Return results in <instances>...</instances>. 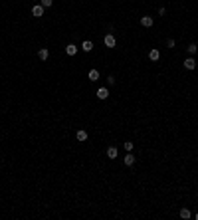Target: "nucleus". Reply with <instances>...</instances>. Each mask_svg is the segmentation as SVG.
<instances>
[{
    "label": "nucleus",
    "mask_w": 198,
    "mask_h": 220,
    "mask_svg": "<svg viewBox=\"0 0 198 220\" xmlns=\"http://www.w3.org/2000/svg\"><path fill=\"white\" fill-rule=\"evenodd\" d=\"M32 14L36 16V18H38V16H42V14H44V6H42V4H36V6L32 8Z\"/></svg>",
    "instance_id": "nucleus-2"
},
{
    "label": "nucleus",
    "mask_w": 198,
    "mask_h": 220,
    "mask_svg": "<svg viewBox=\"0 0 198 220\" xmlns=\"http://www.w3.org/2000/svg\"><path fill=\"white\" fill-rule=\"evenodd\" d=\"M184 67H186V69H194V67H196V62H194V58H188L186 62H184Z\"/></svg>",
    "instance_id": "nucleus-5"
},
{
    "label": "nucleus",
    "mask_w": 198,
    "mask_h": 220,
    "mask_svg": "<svg viewBox=\"0 0 198 220\" xmlns=\"http://www.w3.org/2000/svg\"><path fill=\"white\" fill-rule=\"evenodd\" d=\"M125 149H127V151H131V149H133V143H131V141H129V143H125Z\"/></svg>",
    "instance_id": "nucleus-18"
},
{
    "label": "nucleus",
    "mask_w": 198,
    "mask_h": 220,
    "mask_svg": "<svg viewBox=\"0 0 198 220\" xmlns=\"http://www.w3.org/2000/svg\"><path fill=\"white\" fill-rule=\"evenodd\" d=\"M133 163H135V157H133V155H127V157H125V165L131 167Z\"/></svg>",
    "instance_id": "nucleus-13"
},
{
    "label": "nucleus",
    "mask_w": 198,
    "mask_h": 220,
    "mask_svg": "<svg viewBox=\"0 0 198 220\" xmlns=\"http://www.w3.org/2000/svg\"><path fill=\"white\" fill-rule=\"evenodd\" d=\"M196 220H198V214H196Z\"/></svg>",
    "instance_id": "nucleus-19"
},
{
    "label": "nucleus",
    "mask_w": 198,
    "mask_h": 220,
    "mask_svg": "<svg viewBox=\"0 0 198 220\" xmlns=\"http://www.w3.org/2000/svg\"><path fill=\"white\" fill-rule=\"evenodd\" d=\"M190 216H192V214H190V210H188V208L180 210V218H190Z\"/></svg>",
    "instance_id": "nucleus-14"
},
{
    "label": "nucleus",
    "mask_w": 198,
    "mask_h": 220,
    "mask_svg": "<svg viewBox=\"0 0 198 220\" xmlns=\"http://www.w3.org/2000/svg\"><path fill=\"white\" fill-rule=\"evenodd\" d=\"M42 6L48 8V6H52V0H42Z\"/></svg>",
    "instance_id": "nucleus-16"
},
{
    "label": "nucleus",
    "mask_w": 198,
    "mask_h": 220,
    "mask_svg": "<svg viewBox=\"0 0 198 220\" xmlns=\"http://www.w3.org/2000/svg\"><path fill=\"white\" fill-rule=\"evenodd\" d=\"M107 83H109V85H113V83H115V77H113V76L107 77Z\"/></svg>",
    "instance_id": "nucleus-17"
},
{
    "label": "nucleus",
    "mask_w": 198,
    "mask_h": 220,
    "mask_svg": "<svg viewBox=\"0 0 198 220\" xmlns=\"http://www.w3.org/2000/svg\"><path fill=\"white\" fill-rule=\"evenodd\" d=\"M149 58H151L153 62H156V60L161 58V52H159V50H151V52H149Z\"/></svg>",
    "instance_id": "nucleus-7"
},
{
    "label": "nucleus",
    "mask_w": 198,
    "mask_h": 220,
    "mask_svg": "<svg viewBox=\"0 0 198 220\" xmlns=\"http://www.w3.org/2000/svg\"><path fill=\"white\" fill-rule=\"evenodd\" d=\"M81 48H83V52H91V50H93V44H91V42H83V46H81Z\"/></svg>",
    "instance_id": "nucleus-11"
},
{
    "label": "nucleus",
    "mask_w": 198,
    "mask_h": 220,
    "mask_svg": "<svg viewBox=\"0 0 198 220\" xmlns=\"http://www.w3.org/2000/svg\"><path fill=\"white\" fill-rule=\"evenodd\" d=\"M188 54H196V46H194V44L188 46Z\"/></svg>",
    "instance_id": "nucleus-15"
},
{
    "label": "nucleus",
    "mask_w": 198,
    "mask_h": 220,
    "mask_svg": "<svg viewBox=\"0 0 198 220\" xmlns=\"http://www.w3.org/2000/svg\"><path fill=\"white\" fill-rule=\"evenodd\" d=\"M48 56H50V52H48L46 48H42V50L38 52V58H40V60H48Z\"/></svg>",
    "instance_id": "nucleus-9"
},
{
    "label": "nucleus",
    "mask_w": 198,
    "mask_h": 220,
    "mask_svg": "<svg viewBox=\"0 0 198 220\" xmlns=\"http://www.w3.org/2000/svg\"><path fill=\"white\" fill-rule=\"evenodd\" d=\"M66 52H67V56H75V54H77V46L69 44V46L66 48Z\"/></svg>",
    "instance_id": "nucleus-8"
},
{
    "label": "nucleus",
    "mask_w": 198,
    "mask_h": 220,
    "mask_svg": "<svg viewBox=\"0 0 198 220\" xmlns=\"http://www.w3.org/2000/svg\"><path fill=\"white\" fill-rule=\"evenodd\" d=\"M105 46L107 48H115V36L113 34H107L105 36Z\"/></svg>",
    "instance_id": "nucleus-1"
},
{
    "label": "nucleus",
    "mask_w": 198,
    "mask_h": 220,
    "mask_svg": "<svg viewBox=\"0 0 198 220\" xmlns=\"http://www.w3.org/2000/svg\"><path fill=\"white\" fill-rule=\"evenodd\" d=\"M77 141H87V133L85 131H77Z\"/></svg>",
    "instance_id": "nucleus-12"
},
{
    "label": "nucleus",
    "mask_w": 198,
    "mask_h": 220,
    "mask_svg": "<svg viewBox=\"0 0 198 220\" xmlns=\"http://www.w3.org/2000/svg\"><path fill=\"white\" fill-rule=\"evenodd\" d=\"M89 79H91V81L99 79V71H97V69H91V71H89Z\"/></svg>",
    "instance_id": "nucleus-10"
},
{
    "label": "nucleus",
    "mask_w": 198,
    "mask_h": 220,
    "mask_svg": "<svg viewBox=\"0 0 198 220\" xmlns=\"http://www.w3.org/2000/svg\"><path fill=\"white\" fill-rule=\"evenodd\" d=\"M97 97H99V99H107V97H109V91H107V87H99V89H97Z\"/></svg>",
    "instance_id": "nucleus-4"
},
{
    "label": "nucleus",
    "mask_w": 198,
    "mask_h": 220,
    "mask_svg": "<svg viewBox=\"0 0 198 220\" xmlns=\"http://www.w3.org/2000/svg\"><path fill=\"white\" fill-rule=\"evenodd\" d=\"M141 26L151 28V26H153V18H151V16H143V18H141Z\"/></svg>",
    "instance_id": "nucleus-3"
},
{
    "label": "nucleus",
    "mask_w": 198,
    "mask_h": 220,
    "mask_svg": "<svg viewBox=\"0 0 198 220\" xmlns=\"http://www.w3.org/2000/svg\"><path fill=\"white\" fill-rule=\"evenodd\" d=\"M107 157L109 159H117V147H109L107 149Z\"/></svg>",
    "instance_id": "nucleus-6"
}]
</instances>
